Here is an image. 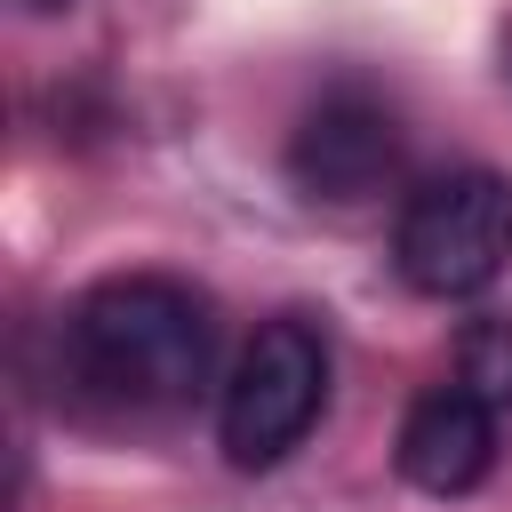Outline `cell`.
<instances>
[{
    "mask_svg": "<svg viewBox=\"0 0 512 512\" xmlns=\"http://www.w3.org/2000/svg\"><path fill=\"white\" fill-rule=\"evenodd\" d=\"M72 368L128 408H184L216 376V304L168 272H112L64 320Z\"/></svg>",
    "mask_w": 512,
    "mask_h": 512,
    "instance_id": "6da1fadb",
    "label": "cell"
},
{
    "mask_svg": "<svg viewBox=\"0 0 512 512\" xmlns=\"http://www.w3.org/2000/svg\"><path fill=\"white\" fill-rule=\"evenodd\" d=\"M392 264L416 296H480L512 264V176L496 168H448L424 176L400 200L392 224Z\"/></svg>",
    "mask_w": 512,
    "mask_h": 512,
    "instance_id": "7a4b0ae2",
    "label": "cell"
},
{
    "mask_svg": "<svg viewBox=\"0 0 512 512\" xmlns=\"http://www.w3.org/2000/svg\"><path fill=\"white\" fill-rule=\"evenodd\" d=\"M320 408H328V336L304 312H280L240 344L216 400V440L240 472H272L280 456L304 448Z\"/></svg>",
    "mask_w": 512,
    "mask_h": 512,
    "instance_id": "3957f363",
    "label": "cell"
},
{
    "mask_svg": "<svg viewBox=\"0 0 512 512\" xmlns=\"http://www.w3.org/2000/svg\"><path fill=\"white\" fill-rule=\"evenodd\" d=\"M400 160H408V128L368 88H328L288 128V184L320 208H360V200L392 192Z\"/></svg>",
    "mask_w": 512,
    "mask_h": 512,
    "instance_id": "277c9868",
    "label": "cell"
},
{
    "mask_svg": "<svg viewBox=\"0 0 512 512\" xmlns=\"http://www.w3.org/2000/svg\"><path fill=\"white\" fill-rule=\"evenodd\" d=\"M400 480L424 496H472L496 472V408L464 384H432L400 416Z\"/></svg>",
    "mask_w": 512,
    "mask_h": 512,
    "instance_id": "5b68a950",
    "label": "cell"
},
{
    "mask_svg": "<svg viewBox=\"0 0 512 512\" xmlns=\"http://www.w3.org/2000/svg\"><path fill=\"white\" fill-rule=\"evenodd\" d=\"M456 384L480 392L496 416H512V320L504 312H488L456 336Z\"/></svg>",
    "mask_w": 512,
    "mask_h": 512,
    "instance_id": "8992f818",
    "label": "cell"
},
{
    "mask_svg": "<svg viewBox=\"0 0 512 512\" xmlns=\"http://www.w3.org/2000/svg\"><path fill=\"white\" fill-rule=\"evenodd\" d=\"M504 80H512V32H504Z\"/></svg>",
    "mask_w": 512,
    "mask_h": 512,
    "instance_id": "52a82bcc",
    "label": "cell"
},
{
    "mask_svg": "<svg viewBox=\"0 0 512 512\" xmlns=\"http://www.w3.org/2000/svg\"><path fill=\"white\" fill-rule=\"evenodd\" d=\"M32 8H72V0H32Z\"/></svg>",
    "mask_w": 512,
    "mask_h": 512,
    "instance_id": "ba28073f",
    "label": "cell"
}]
</instances>
